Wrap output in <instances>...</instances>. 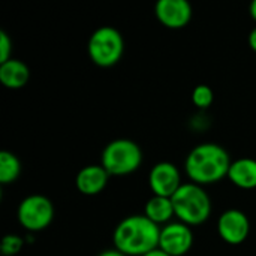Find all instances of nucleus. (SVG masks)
Listing matches in <instances>:
<instances>
[{"label": "nucleus", "instance_id": "nucleus-1", "mask_svg": "<svg viewBox=\"0 0 256 256\" xmlns=\"http://www.w3.org/2000/svg\"><path fill=\"white\" fill-rule=\"evenodd\" d=\"M160 228L146 214H132L120 220L112 240L117 250L126 256H142L159 248Z\"/></svg>", "mask_w": 256, "mask_h": 256}, {"label": "nucleus", "instance_id": "nucleus-2", "mask_svg": "<svg viewBox=\"0 0 256 256\" xmlns=\"http://www.w3.org/2000/svg\"><path fill=\"white\" fill-rule=\"evenodd\" d=\"M232 160L230 153L216 142H202L194 147L186 160L184 168L189 178L196 184H212L228 176Z\"/></svg>", "mask_w": 256, "mask_h": 256}, {"label": "nucleus", "instance_id": "nucleus-3", "mask_svg": "<svg viewBox=\"0 0 256 256\" xmlns=\"http://www.w3.org/2000/svg\"><path fill=\"white\" fill-rule=\"evenodd\" d=\"M176 216L186 225H201L210 218L212 201L208 194L196 183H183L171 196Z\"/></svg>", "mask_w": 256, "mask_h": 256}, {"label": "nucleus", "instance_id": "nucleus-4", "mask_svg": "<svg viewBox=\"0 0 256 256\" xmlns=\"http://www.w3.org/2000/svg\"><path fill=\"white\" fill-rule=\"evenodd\" d=\"M142 152L140 146L126 138H118L106 144L102 152V166L110 176H126L140 168Z\"/></svg>", "mask_w": 256, "mask_h": 256}, {"label": "nucleus", "instance_id": "nucleus-5", "mask_svg": "<svg viewBox=\"0 0 256 256\" xmlns=\"http://www.w3.org/2000/svg\"><path fill=\"white\" fill-rule=\"evenodd\" d=\"M124 51L122 33L112 26L98 27L88 39V56L93 63L102 68L116 64Z\"/></svg>", "mask_w": 256, "mask_h": 256}, {"label": "nucleus", "instance_id": "nucleus-6", "mask_svg": "<svg viewBox=\"0 0 256 256\" xmlns=\"http://www.w3.org/2000/svg\"><path fill=\"white\" fill-rule=\"evenodd\" d=\"M20 224L27 230V232H38L45 230L54 218L52 202L39 194L26 196L16 210Z\"/></svg>", "mask_w": 256, "mask_h": 256}, {"label": "nucleus", "instance_id": "nucleus-7", "mask_svg": "<svg viewBox=\"0 0 256 256\" xmlns=\"http://www.w3.org/2000/svg\"><path fill=\"white\" fill-rule=\"evenodd\" d=\"M194 244V232L183 222H171L160 228L159 249L170 256L186 255Z\"/></svg>", "mask_w": 256, "mask_h": 256}, {"label": "nucleus", "instance_id": "nucleus-8", "mask_svg": "<svg viewBox=\"0 0 256 256\" xmlns=\"http://www.w3.org/2000/svg\"><path fill=\"white\" fill-rule=\"evenodd\" d=\"M218 231L225 243L242 244L250 232L249 218L242 210L230 208L219 216Z\"/></svg>", "mask_w": 256, "mask_h": 256}, {"label": "nucleus", "instance_id": "nucleus-9", "mask_svg": "<svg viewBox=\"0 0 256 256\" xmlns=\"http://www.w3.org/2000/svg\"><path fill=\"white\" fill-rule=\"evenodd\" d=\"M148 184L153 190V195L171 198L182 183V176L178 168L171 162H159L156 164L148 174Z\"/></svg>", "mask_w": 256, "mask_h": 256}, {"label": "nucleus", "instance_id": "nucleus-10", "mask_svg": "<svg viewBox=\"0 0 256 256\" xmlns=\"http://www.w3.org/2000/svg\"><path fill=\"white\" fill-rule=\"evenodd\" d=\"M158 20L170 27H184L192 18V6L188 0H159L154 6Z\"/></svg>", "mask_w": 256, "mask_h": 256}, {"label": "nucleus", "instance_id": "nucleus-11", "mask_svg": "<svg viewBox=\"0 0 256 256\" xmlns=\"http://www.w3.org/2000/svg\"><path fill=\"white\" fill-rule=\"evenodd\" d=\"M110 174L102 165H87L76 174V188L82 195H96L108 183Z\"/></svg>", "mask_w": 256, "mask_h": 256}, {"label": "nucleus", "instance_id": "nucleus-12", "mask_svg": "<svg viewBox=\"0 0 256 256\" xmlns=\"http://www.w3.org/2000/svg\"><path fill=\"white\" fill-rule=\"evenodd\" d=\"M30 78L28 66L18 60V58H9L4 63H0V81L8 88H21L27 84Z\"/></svg>", "mask_w": 256, "mask_h": 256}, {"label": "nucleus", "instance_id": "nucleus-13", "mask_svg": "<svg viewBox=\"0 0 256 256\" xmlns=\"http://www.w3.org/2000/svg\"><path fill=\"white\" fill-rule=\"evenodd\" d=\"M228 178L242 189L256 188V160L252 158H240L232 160Z\"/></svg>", "mask_w": 256, "mask_h": 256}, {"label": "nucleus", "instance_id": "nucleus-14", "mask_svg": "<svg viewBox=\"0 0 256 256\" xmlns=\"http://www.w3.org/2000/svg\"><path fill=\"white\" fill-rule=\"evenodd\" d=\"M146 216L153 220L154 224H165L168 222L172 216H176L174 212V206L171 198L166 196H159V195H153L147 204H146V210H144Z\"/></svg>", "mask_w": 256, "mask_h": 256}, {"label": "nucleus", "instance_id": "nucleus-15", "mask_svg": "<svg viewBox=\"0 0 256 256\" xmlns=\"http://www.w3.org/2000/svg\"><path fill=\"white\" fill-rule=\"evenodd\" d=\"M21 172V164L20 159L8 150L0 152V183L8 184L18 178Z\"/></svg>", "mask_w": 256, "mask_h": 256}, {"label": "nucleus", "instance_id": "nucleus-16", "mask_svg": "<svg viewBox=\"0 0 256 256\" xmlns=\"http://www.w3.org/2000/svg\"><path fill=\"white\" fill-rule=\"evenodd\" d=\"M24 244H26V240L22 237L16 234H8L0 242V252L4 256H14L22 249Z\"/></svg>", "mask_w": 256, "mask_h": 256}, {"label": "nucleus", "instance_id": "nucleus-17", "mask_svg": "<svg viewBox=\"0 0 256 256\" xmlns=\"http://www.w3.org/2000/svg\"><path fill=\"white\" fill-rule=\"evenodd\" d=\"M213 99H214V93H213L212 87H208L207 84H200L192 92V102L198 108L210 106L213 104Z\"/></svg>", "mask_w": 256, "mask_h": 256}, {"label": "nucleus", "instance_id": "nucleus-18", "mask_svg": "<svg viewBox=\"0 0 256 256\" xmlns=\"http://www.w3.org/2000/svg\"><path fill=\"white\" fill-rule=\"evenodd\" d=\"M12 54V39L4 30H0V63L10 58Z\"/></svg>", "mask_w": 256, "mask_h": 256}, {"label": "nucleus", "instance_id": "nucleus-19", "mask_svg": "<svg viewBox=\"0 0 256 256\" xmlns=\"http://www.w3.org/2000/svg\"><path fill=\"white\" fill-rule=\"evenodd\" d=\"M249 45H250V48L256 52V27H254L250 30V33H249Z\"/></svg>", "mask_w": 256, "mask_h": 256}, {"label": "nucleus", "instance_id": "nucleus-20", "mask_svg": "<svg viewBox=\"0 0 256 256\" xmlns=\"http://www.w3.org/2000/svg\"><path fill=\"white\" fill-rule=\"evenodd\" d=\"M98 256H126L124 254H122L120 250H117V249H108V250H104V252H100Z\"/></svg>", "mask_w": 256, "mask_h": 256}, {"label": "nucleus", "instance_id": "nucleus-21", "mask_svg": "<svg viewBox=\"0 0 256 256\" xmlns=\"http://www.w3.org/2000/svg\"><path fill=\"white\" fill-rule=\"evenodd\" d=\"M142 256H170L168 254H165L162 249H154V250H152V252H148V254H146V255H142Z\"/></svg>", "mask_w": 256, "mask_h": 256}, {"label": "nucleus", "instance_id": "nucleus-22", "mask_svg": "<svg viewBox=\"0 0 256 256\" xmlns=\"http://www.w3.org/2000/svg\"><path fill=\"white\" fill-rule=\"evenodd\" d=\"M249 12H250V15H252V18L256 21V0H254L252 3H250V8H249Z\"/></svg>", "mask_w": 256, "mask_h": 256}]
</instances>
